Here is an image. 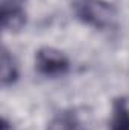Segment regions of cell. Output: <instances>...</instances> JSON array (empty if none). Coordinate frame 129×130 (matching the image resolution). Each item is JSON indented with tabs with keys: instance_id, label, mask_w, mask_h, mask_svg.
<instances>
[{
	"instance_id": "5",
	"label": "cell",
	"mask_w": 129,
	"mask_h": 130,
	"mask_svg": "<svg viewBox=\"0 0 129 130\" xmlns=\"http://www.w3.org/2000/svg\"><path fill=\"white\" fill-rule=\"evenodd\" d=\"M111 130H129V104L126 100H119L112 109Z\"/></svg>"
},
{
	"instance_id": "7",
	"label": "cell",
	"mask_w": 129,
	"mask_h": 130,
	"mask_svg": "<svg viewBox=\"0 0 129 130\" xmlns=\"http://www.w3.org/2000/svg\"><path fill=\"white\" fill-rule=\"evenodd\" d=\"M2 130H12L11 127H9V123H8L5 118L2 120Z\"/></svg>"
},
{
	"instance_id": "1",
	"label": "cell",
	"mask_w": 129,
	"mask_h": 130,
	"mask_svg": "<svg viewBox=\"0 0 129 130\" xmlns=\"http://www.w3.org/2000/svg\"><path fill=\"white\" fill-rule=\"evenodd\" d=\"M35 67L46 77H61L68 73L70 61L62 52L53 47H43L35 55Z\"/></svg>"
},
{
	"instance_id": "6",
	"label": "cell",
	"mask_w": 129,
	"mask_h": 130,
	"mask_svg": "<svg viewBox=\"0 0 129 130\" xmlns=\"http://www.w3.org/2000/svg\"><path fill=\"white\" fill-rule=\"evenodd\" d=\"M49 130H79V123L74 115L62 112L52 120V123L49 124Z\"/></svg>"
},
{
	"instance_id": "2",
	"label": "cell",
	"mask_w": 129,
	"mask_h": 130,
	"mask_svg": "<svg viewBox=\"0 0 129 130\" xmlns=\"http://www.w3.org/2000/svg\"><path fill=\"white\" fill-rule=\"evenodd\" d=\"M73 6L82 21L96 27L109 26L114 18L112 9L102 0H74Z\"/></svg>"
},
{
	"instance_id": "3",
	"label": "cell",
	"mask_w": 129,
	"mask_h": 130,
	"mask_svg": "<svg viewBox=\"0 0 129 130\" xmlns=\"http://www.w3.org/2000/svg\"><path fill=\"white\" fill-rule=\"evenodd\" d=\"M0 18H2V27L5 30H18L26 23L24 11L18 5L8 3V2H3V5H2Z\"/></svg>"
},
{
	"instance_id": "4",
	"label": "cell",
	"mask_w": 129,
	"mask_h": 130,
	"mask_svg": "<svg viewBox=\"0 0 129 130\" xmlns=\"http://www.w3.org/2000/svg\"><path fill=\"white\" fill-rule=\"evenodd\" d=\"M0 74H2V85L9 86L15 83L18 79V67L14 59V56L3 47L2 48V58H0Z\"/></svg>"
}]
</instances>
